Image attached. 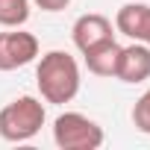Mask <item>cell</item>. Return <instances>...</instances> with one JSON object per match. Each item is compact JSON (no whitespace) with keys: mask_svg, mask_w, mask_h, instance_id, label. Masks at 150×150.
<instances>
[{"mask_svg":"<svg viewBox=\"0 0 150 150\" xmlns=\"http://www.w3.org/2000/svg\"><path fill=\"white\" fill-rule=\"evenodd\" d=\"M80 65L68 50H47L35 65V86L44 103H71L80 94Z\"/></svg>","mask_w":150,"mask_h":150,"instance_id":"6da1fadb","label":"cell"},{"mask_svg":"<svg viewBox=\"0 0 150 150\" xmlns=\"http://www.w3.org/2000/svg\"><path fill=\"white\" fill-rule=\"evenodd\" d=\"M44 121H47V109L38 97H33V94L15 97L12 103L0 109V138L9 144L33 141L41 132Z\"/></svg>","mask_w":150,"mask_h":150,"instance_id":"7a4b0ae2","label":"cell"},{"mask_svg":"<svg viewBox=\"0 0 150 150\" xmlns=\"http://www.w3.org/2000/svg\"><path fill=\"white\" fill-rule=\"evenodd\" d=\"M53 141L59 150H97L106 135L103 127L83 112H62L53 121Z\"/></svg>","mask_w":150,"mask_h":150,"instance_id":"3957f363","label":"cell"},{"mask_svg":"<svg viewBox=\"0 0 150 150\" xmlns=\"http://www.w3.org/2000/svg\"><path fill=\"white\" fill-rule=\"evenodd\" d=\"M38 38L21 27H12L6 33H0V74L18 71L30 62L38 59Z\"/></svg>","mask_w":150,"mask_h":150,"instance_id":"277c9868","label":"cell"},{"mask_svg":"<svg viewBox=\"0 0 150 150\" xmlns=\"http://www.w3.org/2000/svg\"><path fill=\"white\" fill-rule=\"evenodd\" d=\"M71 38H74V47L80 53H88V50H94V47L115 38V24L100 12H86V15H80L74 21Z\"/></svg>","mask_w":150,"mask_h":150,"instance_id":"5b68a950","label":"cell"},{"mask_svg":"<svg viewBox=\"0 0 150 150\" xmlns=\"http://www.w3.org/2000/svg\"><path fill=\"white\" fill-rule=\"evenodd\" d=\"M115 80H121L127 86H138V83L150 80V44L129 41L127 47H121Z\"/></svg>","mask_w":150,"mask_h":150,"instance_id":"8992f818","label":"cell"},{"mask_svg":"<svg viewBox=\"0 0 150 150\" xmlns=\"http://www.w3.org/2000/svg\"><path fill=\"white\" fill-rule=\"evenodd\" d=\"M115 33L127 35L129 41L150 44V6L147 3H124L115 12Z\"/></svg>","mask_w":150,"mask_h":150,"instance_id":"52a82bcc","label":"cell"},{"mask_svg":"<svg viewBox=\"0 0 150 150\" xmlns=\"http://www.w3.org/2000/svg\"><path fill=\"white\" fill-rule=\"evenodd\" d=\"M118 56H121V44L112 38L88 53H83L86 59V68L88 74H94V77H115V71H118Z\"/></svg>","mask_w":150,"mask_h":150,"instance_id":"ba28073f","label":"cell"},{"mask_svg":"<svg viewBox=\"0 0 150 150\" xmlns=\"http://www.w3.org/2000/svg\"><path fill=\"white\" fill-rule=\"evenodd\" d=\"M30 6L33 0H0V27L3 30L24 27L30 21Z\"/></svg>","mask_w":150,"mask_h":150,"instance_id":"9c48e42d","label":"cell"},{"mask_svg":"<svg viewBox=\"0 0 150 150\" xmlns=\"http://www.w3.org/2000/svg\"><path fill=\"white\" fill-rule=\"evenodd\" d=\"M132 127L138 129V132H144V135H150V88L135 100V106H132Z\"/></svg>","mask_w":150,"mask_h":150,"instance_id":"30bf717a","label":"cell"},{"mask_svg":"<svg viewBox=\"0 0 150 150\" xmlns=\"http://www.w3.org/2000/svg\"><path fill=\"white\" fill-rule=\"evenodd\" d=\"M33 3L41 9V12H62L71 6V0H33Z\"/></svg>","mask_w":150,"mask_h":150,"instance_id":"8fae6325","label":"cell"}]
</instances>
